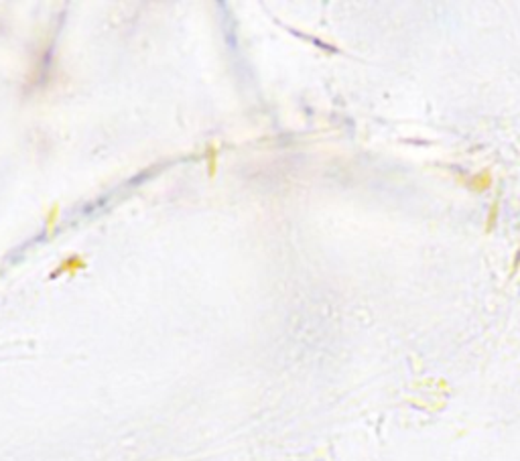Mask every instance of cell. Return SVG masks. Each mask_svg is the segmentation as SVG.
Here are the masks:
<instances>
[{
    "label": "cell",
    "mask_w": 520,
    "mask_h": 461,
    "mask_svg": "<svg viewBox=\"0 0 520 461\" xmlns=\"http://www.w3.org/2000/svg\"><path fill=\"white\" fill-rule=\"evenodd\" d=\"M520 268V248L516 250V256H514V262H512V275H516Z\"/></svg>",
    "instance_id": "7a4b0ae2"
},
{
    "label": "cell",
    "mask_w": 520,
    "mask_h": 461,
    "mask_svg": "<svg viewBox=\"0 0 520 461\" xmlns=\"http://www.w3.org/2000/svg\"><path fill=\"white\" fill-rule=\"evenodd\" d=\"M490 185H492V175H490V171H482V173H478V175H474V177L470 179V187L476 189V191H486Z\"/></svg>",
    "instance_id": "6da1fadb"
}]
</instances>
